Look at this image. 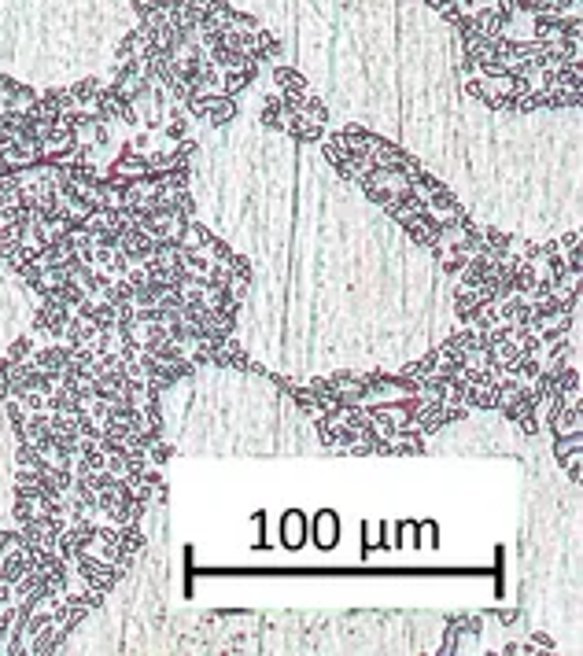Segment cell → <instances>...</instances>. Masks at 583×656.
<instances>
[{
    "label": "cell",
    "mask_w": 583,
    "mask_h": 656,
    "mask_svg": "<svg viewBox=\"0 0 583 656\" xmlns=\"http://www.w3.org/2000/svg\"><path fill=\"white\" fill-rule=\"evenodd\" d=\"M299 523H303V516H299V513H288L285 516V528H288L285 538H288V545H299Z\"/></svg>",
    "instance_id": "cell-1"
},
{
    "label": "cell",
    "mask_w": 583,
    "mask_h": 656,
    "mask_svg": "<svg viewBox=\"0 0 583 656\" xmlns=\"http://www.w3.org/2000/svg\"><path fill=\"white\" fill-rule=\"evenodd\" d=\"M318 523H321V545H329V542H333V531H329V528H333V513H321Z\"/></svg>",
    "instance_id": "cell-2"
}]
</instances>
